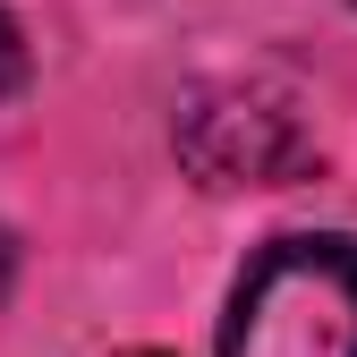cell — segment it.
<instances>
[{
	"instance_id": "1",
	"label": "cell",
	"mask_w": 357,
	"mask_h": 357,
	"mask_svg": "<svg viewBox=\"0 0 357 357\" xmlns=\"http://www.w3.org/2000/svg\"><path fill=\"white\" fill-rule=\"evenodd\" d=\"M178 162L204 188H289L315 162V137L273 85H204L178 111Z\"/></svg>"
},
{
	"instance_id": "4",
	"label": "cell",
	"mask_w": 357,
	"mask_h": 357,
	"mask_svg": "<svg viewBox=\"0 0 357 357\" xmlns=\"http://www.w3.org/2000/svg\"><path fill=\"white\" fill-rule=\"evenodd\" d=\"M137 357H153V349H137Z\"/></svg>"
},
{
	"instance_id": "3",
	"label": "cell",
	"mask_w": 357,
	"mask_h": 357,
	"mask_svg": "<svg viewBox=\"0 0 357 357\" xmlns=\"http://www.w3.org/2000/svg\"><path fill=\"white\" fill-rule=\"evenodd\" d=\"M9 273H17V247H9V230H0V298H9Z\"/></svg>"
},
{
	"instance_id": "2",
	"label": "cell",
	"mask_w": 357,
	"mask_h": 357,
	"mask_svg": "<svg viewBox=\"0 0 357 357\" xmlns=\"http://www.w3.org/2000/svg\"><path fill=\"white\" fill-rule=\"evenodd\" d=\"M17 77H26V43H17L9 17H0V94H17Z\"/></svg>"
}]
</instances>
